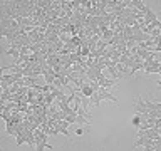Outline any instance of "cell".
Segmentation results:
<instances>
[{
	"label": "cell",
	"instance_id": "6da1fadb",
	"mask_svg": "<svg viewBox=\"0 0 161 151\" xmlns=\"http://www.w3.org/2000/svg\"><path fill=\"white\" fill-rule=\"evenodd\" d=\"M134 114H139V116H143V118H149V109L146 108V104H144V99L143 98H138L136 99V106H134Z\"/></svg>",
	"mask_w": 161,
	"mask_h": 151
},
{
	"label": "cell",
	"instance_id": "7a4b0ae2",
	"mask_svg": "<svg viewBox=\"0 0 161 151\" xmlns=\"http://www.w3.org/2000/svg\"><path fill=\"white\" fill-rule=\"evenodd\" d=\"M154 144V139H151V138H148L146 134H143V136H139L138 139L134 141V148H138V146H153Z\"/></svg>",
	"mask_w": 161,
	"mask_h": 151
},
{
	"label": "cell",
	"instance_id": "3957f363",
	"mask_svg": "<svg viewBox=\"0 0 161 151\" xmlns=\"http://www.w3.org/2000/svg\"><path fill=\"white\" fill-rule=\"evenodd\" d=\"M97 92L101 94V98H103V99H109V101H113V103L118 104V98H116L114 94H111L108 89H103V87H101V89L97 91Z\"/></svg>",
	"mask_w": 161,
	"mask_h": 151
},
{
	"label": "cell",
	"instance_id": "277c9868",
	"mask_svg": "<svg viewBox=\"0 0 161 151\" xmlns=\"http://www.w3.org/2000/svg\"><path fill=\"white\" fill-rule=\"evenodd\" d=\"M79 92L82 94L84 98H91V96L94 94V89L91 87V86H89V82H87V81H86V84H82V87L79 89Z\"/></svg>",
	"mask_w": 161,
	"mask_h": 151
},
{
	"label": "cell",
	"instance_id": "5b68a950",
	"mask_svg": "<svg viewBox=\"0 0 161 151\" xmlns=\"http://www.w3.org/2000/svg\"><path fill=\"white\" fill-rule=\"evenodd\" d=\"M97 84H99L103 89H109V87H113V86H116V81H114V79H108V77H104V79L97 81Z\"/></svg>",
	"mask_w": 161,
	"mask_h": 151
},
{
	"label": "cell",
	"instance_id": "8992f818",
	"mask_svg": "<svg viewBox=\"0 0 161 151\" xmlns=\"http://www.w3.org/2000/svg\"><path fill=\"white\" fill-rule=\"evenodd\" d=\"M89 101H91V104L99 106V104H101V101H103V98H101V94H99V92H96V91H94V94L89 98Z\"/></svg>",
	"mask_w": 161,
	"mask_h": 151
},
{
	"label": "cell",
	"instance_id": "52a82bcc",
	"mask_svg": "<svg viewBox=\"0 0 161 151\" xmlns=\"http://www.w3.org/2000/svg\"><path fill=\"white\" fill-rule=\"evenodd\" d=\"M131 123H133L136 128H141V123H143V116H139V114H134L133 118H131Z\"/></svg>",
	"mask_w": 161,
	"mask_h": 151
},
{
	"label": "cell",
	"instance_id": "ba28073f",
	"mask_svg": "<svg viewBox=\"0 0 161 151\" xmlns=\"http://www.w3.org/2000/svg\"><path fill=\"white\" fill-rule=\"evenodd\" d=\"M75 134H77V136H82V134H84V129H82V128H77V131H75Z\"/></svg>",
	"mask_w": 161,
	"mask_h": 151
},
{
	"label": "cell",
	"instance_id": "9c48e42d",
	"mask_svg": "<svg viewBox=\"0 0 161 151\" xmlns=\"http://www.w3.org/2000/svg\"><path fill=\"white\" fill-rule=\"evenodd\" d=\"M156 84H158V86H159V87H161V79H159V81H158V82H156Z\"/></svg>",
	"mask_w": 161,
	"mask_h": 151
},
{
	"label": "cell",
	"instance_id": "30bf717a",
	"mask_svg": "<svg viewBox=\"0 0 161 151\" xmlns=\"http://www.w3.org/2000/svg\"><path fill=\"white\" fill-rule=\"evenodd\" d=\"M0 151H2V148H0Z\"/></svg>",
	"mask_w": 161,
	"mask_h": 151
}]
</instances>
